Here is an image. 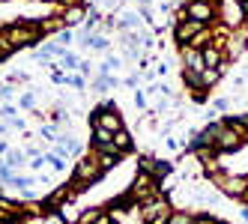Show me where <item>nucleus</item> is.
I'll list each match as a JSON object with an SVG mask.
<instances>
[{"label":"nucleus","instance_id":"f257e3e1","mask_svg":"<svg viewBox=\"0 0 248 224\" xmlns=\"http://www.w3.org/2000/svg\"><path fill=\"white\" fill-rule=\"evenodd\" d=\"M6 30V39H9V45L18 51V48H33L36 42H42V24L39 21H33V18H24V21H12L9 27H3Z\"/></svg>","mask_w":248,"mask_h":224},{"label":"nucleus","instance_id":"f03ea898","mask_svg":"<svg viewBox=\"0 0 248 224\" xmlns=\"http://www.w3.org/2000/svg\"><path fill=\"white\" fill-rule=\"evenodd\" d=\"M155 194H158V179H153L150 174H144V170H138V177H135L132 185H129V197L140 206V203L153 200Z\"/></svg>","mask_w":248,"mask_h":224},{"label":"nucleus","instance_id":"7ed1b4c3","mask_svg":"<svg viewBox=\"0 0 248 224\" xmlns=\"http://www.w3.org/2000/svg\"><path fill=\"white\" fill-rule=\"evenodd\" d=\"M242 144H245V137H242L236 129H230L227 123H218L216 137H212V147H216L218 152H236Z\"/></svg>","mask_w":248,"mask_h":224},{"label":"nucleus","instance_id":"20e7f679","mask_svg":"<svg viewBox=\"0 0 248 224\" xmlns=\"http://www.w3.org/2000/svg\"><path fill=\"white\" fill-rule=\"evenodd\" d=\"M102 174H105V170H102V164H99L96 156H87V159L75 162V167H72V179L87 182V185H96L102 179Z\"/></svg>","mask_w":248,"mask_h":224},{"label":"nucleus","instance_id":"39448f33","mask_svg":"<svg viewBox=\"0 0 248 224\" xmlns=\"http://www.w3.org/2000/svg\"><path fill=\"white\" fill-rule=\"evenodd\" d=\"M212 177H216V185L221 188L227 197H239L242 200L245 188H248V177H242V174H221V170H216Z\"/></svg>","mask_w":248,"mask_h":224},{"label":"nucleus","instance_id":"423d86ee","mask_svg":"<svg viewBox=\"0 0 248 224\" xmlns=\"http://www.w3.org/2000/svg\"><path fill=\"white\" fill-rule=\"evenodd\" d=\"M186 15L194 21H201V24H212L218 18V3H212V0H188V6H186Z\"/></svg>","mask_w":248,"mask_h":224},{"label":"nucleus","instance_id":"0eeeda50","mask_svg":"<svg viewBox=\"0 0 248 224\" xmlns=\"http://www.w3.org/2000/svg\"><path fill=\"white\" fill-rule=\"evenodd\" d=\"M138 170L150 174L153 179H168V177L173 174V162L155 159V156H140V159H138Z\"/></svg>","mask_w":248,"mask_h":224},{"label":"nucleus","instance_id":"6e6552de","mask_svg":"<svg viewBox=\"0 0 248 224\" xmlns=\"http://www.w3.org/2000/svg\"><path fill=\"white\" fill-rule=\"evenodd\" d=\"M206 24H201V21H194V18H183V21H176V27H173V42L176 45H188L198 33L203 30Z\"/></svg>","mask_w":248,"mask_h":224},{"label":"nucleus","instance_id":"1a4fd4ad","mask_svg":"<svg viewBox=\"0 0 248 224\" xmlns=\"http://www.w3.org/2000/svg\"><path fill=\"white\" fill-rule=\"evenodd\" d=\"M218 18L227 24V27H239L245 18H242V6L239 0H221L218 3Z\"/></svg>","mask_w":248,"mask_h":224},{"label":"nucleus","instance_id":"9d476101","mask_svg":"<svg viewBox=\"0 0 248 224\" xmlns=\"http://www.w3.org/2000/svg\"><path fill=\"white\" fill-rule=\"evenodd\" d=\"M180 57H183V66L191 69V72H203V54H201V48H194V45H180Z\"/></svg>","mask_w":248,"mask_h":224},{"label":"nucleus","instance_id":"9b49d317","mask_svg":"<svg viewBox=\"0 0 248 224\" xmlns=\"http://www.w3.org/2000/svg\"><path fill=\"white\" fill-rule=\"evenodd\" d=\"M201 54H203V66L206 69H218L221 63H227V54H224V48L216 45V42H209L201 48Z\"/></svg>","mask_w":248,"mask_h":224},{"label":"nucleus","instance_id":"f8f14e48","mask_svg":"<svg viewBox=\"0 0 248 224\" xmlns=\"http://www.w3.org/2000/svg\"><path fill=\"white\" fill-rule=\"evenodd\" d=\"M227 45H230V54H227V57H233L236 51H245V48H248V21H242L239 27H233Z\"/></svg>","mask_w":248,"mask_h":224},{"label":"nucleus","instance_id":"ddd939ff","mask_svg":"<svg viewBox=\"0 0 248 224\" xmlns=\"http://www.w3.org/2000/svg\"><path fill=\"white\" fill-rule=\"evenodd\" d=\"M21 212L27 215V209H24L18 200H9V197L0 194V215H6V218H9V215H18V218H21Z\"/></svg>","mask_w":248,"mask_h":224},{"label":"nucleus","instance_id":"4468645a","mask_svg":"<svg viewBox=\"0 0 248 224\" xmlns=\"http://www.w3.org/2000/svg\"><path fill=\"white\" fill-rule=\"evenodd\" d=\"M63 24L66 27H78L81 24V18H84V6H69V9H63Z\"/></svg>","mask_w":248,"mask_h":224},{"label":"nucleus","instance_id":"2eb2a0df","mask_svg":"<svg viewBox=\"0 0 248 224\" xmlns=\"http://www.w3.org/2000/svg\"><path fill=\"white\" fill-rule=\"evenodd\" d=\"M54 212H57V215H60L66 224H78V218H81V212H78V209H75V206L69 203V200H66V203H60Z\"/></svg>","mask_w":248,"mask_h":224},{"label":"nucleus","instance_id":"dca6fc26","mask_svg":"<svg viewBox=\"0 0 248 224\" xmlns=\"http://www.w3.org/2000/svg\"><path fill=\"white\" fill-rule=\"evenodd\" d=\"M114 147H117L120 152H129V149L135 147V141H132V134L126 132V126H123L120 132H114Z\"/></svg>","mask_w":248,"mask_h":224},{"label":"nucleus","instance_id":"f3484780","mask_svg":"<svg viewBox=\"0 0 248 224\" xmlns=\"http://www.w3.org/2000/svg\"><path fill=\"white\" fill-rule=\"evenodd\" d=\"M114 141V132L102 129V126H93V137H90V147H102V144H111Z\"/></svg>","mask_w":248,"mask_h":224},{"label":"nucleus","instance_id":"a211bd4d","mask_svg":"<svg viewBox=\"0 0 248 224\" xmlns=\"http://www.w3.org/2000/svg\"><path fill=\"white\" fill-rule=\"evenodd\" d=\"M3 162H6L12 170H21V167H24V162H27V156H24V149H9Z\"/></svg>","mask_w":248,"mask_h":224},{"label":"nucleus","instance_id":"6ab92c4d","mask_svg":"<svg viewBox=\"0 0 248 224\" xmlns=\"http://www.w3.org/2000/svg\"><path fill=\"white\" fill-rule=\"evenodd\" d=\"M218 81H221V72H218V69H203V72H201V87H203V90L216 87Z\"/></svg>","mask_w":248,"mask_h":224},{"label":"nucleus","instance_id":"aec40b11","mask_svg":"<svg viewBox=\"0 0 248 224\" xmlns=\"http://www.w3.org/2000/svg\"><path fill=\"white\" fill-rule=\"evenodd\" d=\"M18 108L33 111V108H36V93H33V90H24V93L18 96Z\"/></svg>","mask_w":248,"mask_h":224},{"label":"nucleus","instance_id":"412c9836","mask_svg":"<svg viewBox=\"0 0 248 224\" xmlns=\"http://www.w3.org/2000/svg\"><path fill=\"white\" fill-rule=\"evenodd\" d=\"M45 164H48L51 170H66V159L57 156V152H45Z\"/></svg>","mask_w":248,"mask_h":224},{"label":"nucleus","instance_id":"4be33fe9","mask_svg":"<svg viewBox=\"0 0 248 224\" xmlns=\"http://www.w3.org/2000/svg\"><path fill=\"white\" fill-rule=\"evenodd\" d=\"M78 63H81V60H78L75 54H69V51H66L63 57H60V66L66 69V72H75V69H78Z\"/></svg>","mask_w":248,"mask_h":224},{"label":"nucleus","instance_id":"5701e85b","mask_svg":"<svg viewBox=\"0 0 248 224\" xmlns=\"http://www.w3.org/2000/svg\"><path fill=\"white\" fill-rule=\"evenodd\" d=\"M66 84H69V87H75V90L81 93V90L87 87V78H84V75H72V72H69V75H66Z\"/></svg>","mask_w":248,"mask_h":224},{"label":"nucleus","instance_id":"b1692460","mask_svg":"<svg viewBox=\"0 0 248 224\" xmlns=\"http://www.w3.org/2000/svg\"><path fill=\"white\" fill-rule=\"evenodd\" d=\"M168 224H191V215H188V212H183V209H173V212H170V218H168Z\"/></svg>","mask_w":248,"mask_h":224},{"label":"nucleus","instance_id":"393cba45","mask_svg":"<svg viewBox=\"0 0 248 224\" xmlns=\"http://www.w3.org/2000/svg\"><path fill=\"white\" fill-rule=\"evenodd\" d=\"M12 96H15V87H12V84H0V102H3V105H9Z\"/></svg>","mask_w":248,"mask_h":224},{"label":"nucleus","instance_id":"a878e982","mask_svg":"<svg viewBox=\"0 0 248 224\" xmlns=\"http://www.w3.org/2000/svg\"><path fill=\"white\" fill-rule=\"evenodd\" d=\"M12 45H9V39H6V30H0V57H9L12 54Z\"/></svg>","mask_w":248,"mask_h":224},{"label":"nucleus","instance_id":"bb28decb","mask_svg":"<svg viewBox=\"0 0 248 224\" xmlns=\"http://www.w3.org/2000/svg\"><path fill=\"white\" fill-rule=\"evenodd\" d=\"M191 224H218V218H212L209 212H201V215H191Z\"/></svg>","mask_w":248,"mask_h":224},{"label":"nucleus","instance_id":"cd10ccee","mask_svg":"<svg viewBox=\"0 0 248 224\" xmlns=\"http://www.w3.org/2000/svg\"><path fill=\"white\" fill-rule=\"evenodd\" d=\"M39 224H66V221H63V218H60V215H57V212H45V215H42V221H39Z\"/></svg>","mask_w":248,"mask_h":224},{"label":"nucleus","instance_id":"c85d7f7f","mask_svg":"<svg viewBox=\"0 0 248 224\" xmlns=\"http://www.w3.org/2000/svg\"><path fill=\"white\" fill-rule=\"evenodd\" d=\"M78 72H81V75L87 78V75L93 72V63H90V60H81V63H78Z\"/></svg>","mask_w":248,"mask_h":224},{"label":"nucleus","instance_id":"c756f323","mask_svg":"<svg viewBox=\"0 0 248 224\" xmlns=\"http://www.w3.org/2000/svg\"><path fill=\"white\" fill-rule=\"evenodd\" d=\"M135 105H138L140 111H144V108H147V93H140V90H135Z\"/></svg>","mask_w":248,"mask_h":224},{"label":"nucleus","instance_id":"7c9ffc66","mask_svg":"<svg viewBox=\"0 0 248 224\" xmlns=\"http://www.w3.org/2000/svg\"><path fill=\"white\" fill-rule=\"evenodd\" d=\"M54 3H60L63 9H69V6H84V0H54Z\"/></svg>","mask_w":248,"mask_h":224},{"label":"nucleus","instance_id":"2f4dec72","mask_svg":"<svg viewBox=\"0 0 248 224\" xmlns=\"http://www.w3.org/2000/svg\"><path fill=\"white\" fill-rule=\"evenodd\" d=\"M0 224H27V221H24V218H18V215H9V218L3 215V221H0Z\"/></svg>","mask_w":248,"mask_h":224},{"label":"nucleus","instance_id":"473e14b6","mask_svg":"<svg viewBox=\"0 0 248 224\" xmlns=\"http://www.w3.org/2000/svg\"><path fill=\"white\" fill-rule=\"evenodd\" d=\"M212 105H216L218 111H227V108H230V102H227V99H216V102H212Z\"/></svg>","mask_w":248,"mask_h":224},{"label":"nucleus","instance_id":"72a5a7b5","mask_svg":"<svg viewBox=\"0 0 248 224\" xmlns=\"http://www.w3.org/2000/svg\"><path fill=\"white\" fill-rule=\"evenodd\" d=\"M138 3H140V6H150V3H153V0H138Z\"/></svg>","mask_w":248,"mask_h":224},{"label":"nucleus","instance_id":"f704fd0d","mask_svg":"<svg viewBox=\"0 0 248 224\" xmlns=\"http://www.w3.org/2000/svg\"><path fill=\"white\" fill-rule=\"evenodd\" d=\"M242 200H245V203H248V188H245V194H242Z\"/></svg>","mask_w":248,"mask_h":224},{"label":"nucleus","instance_id":"c9c22d12","mask_svg":"<svg viewBox=\"0 0 248 224\" xmlns=\"http://www.w3.org/2000/svg\"><path fill=\"white\" fill-rule=\"evenodd\" d=\"M242 218H245V221H248V209H242Z\"/></svg>","mask_w":248,"mask_h":224},{"label":"nucleus","instance_id":"e433bc0d","mask_svg":"<svg viewBox=\"0 0 248 224\" xmlns=\"http://www.w3.org/2000/svg\"><path fill=\"white\" fill-rule=\"evenodd\" d=\"M245 3H248V0H239V6H245Z\"/></svg>","mask_w":248,"mask_h":224},{"label":"nucleus","instance_id":"4c0bfd02","mask_svg":"<svg viewBox=\"0 0 248 224\" xmlns=\"http://www.w3.org/2000/svg\"><path fill=\"white\" fill-rule=\"evenodd\" d=\"M218 224H224V221H218Z\"/></svg>","mask_w":248,"mask_h":224},{"label":"nucleus","instance_id":"58836bf2","mask_svg":"<svg viewBox=\"0 0 248 224\" xmlns=\"http://www.w3.org/2000/svg\"><path fill=\"white\" fill-rule=\"evenodd\" d=\"M0 60H3V57H0Z\"/></svg>","mask_w":248,"mask_h":224},{"label":"nucleus","instance_id":"ea45409f","mask_svg":"<svg viewBox=\"0 0 248 224\" xmlns=\"http://www.w3.org/2000/svg\"><path fill=\"white\" fill-rule=\"evenodd\" d=\"M111 224H114V221H111Z\"/></svg>","mask_w":248,"mask_h":224}]
</instances>
